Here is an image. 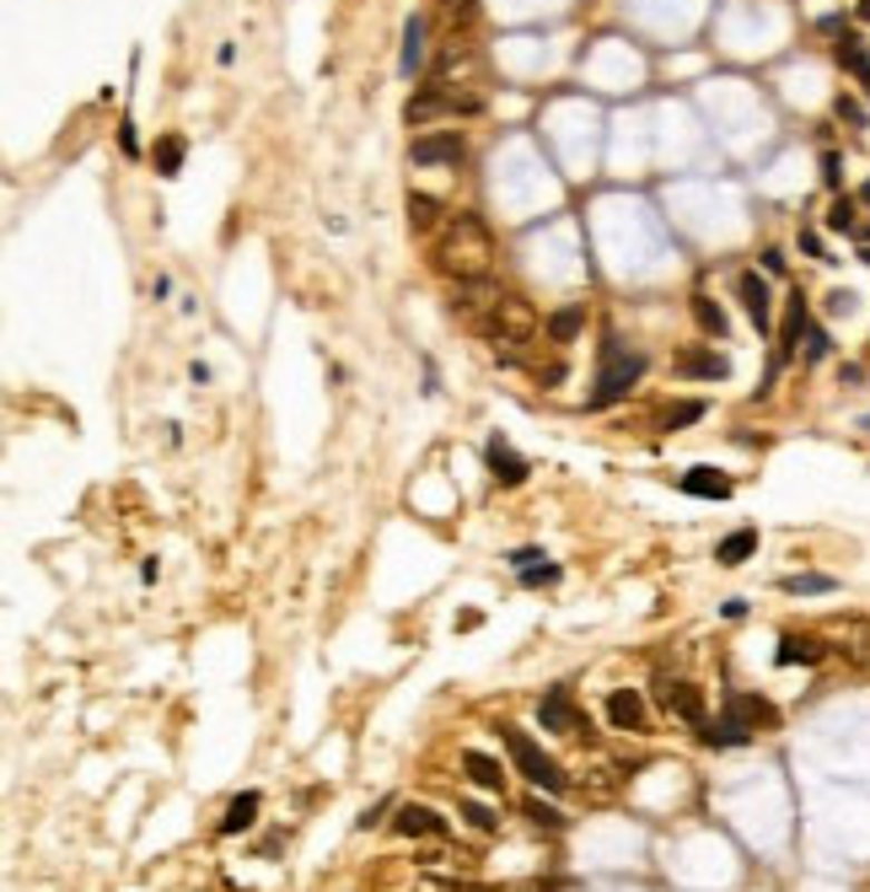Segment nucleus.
<instances>
[{"label": "nucleus", "instance_id": "423d86ee", "mask_svg": "<svg viewBox=\"0 0 870 892\" xmlns=\"http://www.w3.org/2000/svg\"><path fill=\"white\" fill-rule=\"evenodd\" d=\"M500 737H506L510 758H516V770L527 774V780H532V785H538V791H554V796H559V791H565V770H559V764H554V758H548V753H542L538 742H532V737H521V732H516V726H500Z\"/></svg>", "mask_w": 870, "mask_h": 892}, {"label": "nucleus", "instance_id": "f704fd0d", "mask_svg": "<svg viewBox=\"0 0 870 892\" xmlns=\"http://www.w3.org/2000/svg\"><path fill=\"white\" fill-rule=\"evenodd\" d=\"M462 817H468L473 829H495V812H489V806H479V801H462Z\"/></svg>", "mask_w": 870, "mask_h": 892}, {"label": "nucleus", "instance_id": "f3484780", "mask_svg": "<svg viewBox=\"0 0 870 892\" xmlns=\"http://www.w3.org/2000/svg\"><path fill=\"white\" fill-rule=\"evenodd\" d=\"M538 721H542V732H554V737H570V732H580V715H575V705L565 699V688L542 694Z\"/></svg>", "mask_w": 870, "mask_h": 892}, {"label": "nucleus", "instance_id": "a211bd4d", "mask_svg": "<svg viewBox=\"0 0 870 892\" xmlns=\"http://www.w3.org/2000/svg\"><path fill=\"white\" fill-rule=\"evenodd\" d=\"M424 32H430L424 17H409V22H403V60H398V76H403V81H414L424 70Z\"/></svg>", "mask_w": 870, "mask_h": 892}, {"label": "nucleus", "instance_id": "f257e3e1", "mask_svg": "<svg viewBox=\"0 0 870 892\" xmlns=\"http://www.w3.org/2000/svg\"><path fill=\"white\" fill-rule=\"evenodd\" d=\"M430 269L451 285L495 275V232L479 216H451L430 243Z\"/></svg>", "mask_w": 870, "mask_h": 892}, {"label": "nucleus", "instance_id": "72a5a7b5", "mask_svg": "<svg viewBox=\"0 0 870 892\" xmlns=\"http://www.w3.org/2000/svg\"><path fill=\"white\" fill-rule=\"evenodd\" d=\"M828 226L854 237V205H849V199H833V210H828Z\"/></svg>", "mask_w": 870, "mask_h": 892}, {"label": "nucleus", "instance_id": "e433bc0d", "mask_svg": "<svg viewBox=\"0 0 870 892\" xmlns=\"http://www.w3.org/2000/svg\"><path fill=\"white\" fill-rule=\"evenodd\" d=\"M119 146H124V156H140V135H135L129 119H124V129H119Z\"/></svg>", "mask_w": 870, "mask_h": 892}, {"label": "nucleus", "instance_id": "49530a36", "mask_svg": "<svg viewBox=\"0 0 870 892\" xmlns=\"http://www.w3.org/2000/svg\"><path fill=\"white\" fill-rule=\"evenodd\" d=\"M860 243H870V232H860Z\"/></svg>", "mask_w": 870, "mask_h": 892}, {"label": "nucleus", "instance_id": "a18cd8bd", "mask_svg": "<svg viewBox=\"0 0 870 892\" xmlns=\"http://www.w3.org/2000/svg\"><path fill=\"white\" fill-rule=\"evenodd\" d=\"M860 17H866V22H870V0H860Z\"/></svg>", "mask_w": 870, "mask_h": 892}, {"label": "nucleus", "instance_id": "cd10ccee", "mask_svg": "<svg viewBox=\"0 0 870 892\" xmlns=\"http://www.w3.org/2000/svg\"><path fill=\"white\" fill-rule=\"evenodd\" d=\"M580 329H586V307H559L554 317H548V334L559 339V344H570Z\"/></svg>", "mask_w": 870, "mask_h": 892}, {"label": "nucleus", "instance_id": "393cba45", "mask_svg": "<svg viewBox=\"0 0 870 892\" xmlns=\"http://www.w3.org/2000/svg\"><path fill=\"white\" fill-rule=\"evenodd\" d=\"M774 661H780V667H817V661H822V646H817V640H801V635H784Z\"/></svg>", "mask_w": 870, "mask_h": 892}, {"label": "nucleus", "instance_id": "a878e982", "mask_svg": "<svg viewBox=\"0 0 870 892\" xmlns=\"http://www.w3.org/2000/svg\"><path fill=\"white\" fill-rule=\"evenodd\" d=\"M150 156H156V173H162V178H178V173H183V156H188V140H183V135H162Z\"/></svg>", "mask_w": 870, "mask_h": 892}, {"label": "nucleus", "instance_id": "58836bf2", "mask_svg": "<svg viewBox=\"0 0 870 892\" xmlns=\"http://www.w3.org/2000/svg\"><path fill=\"white\" fill-rule=\"evenodd\" d=\"M839 114H843V119H849V124H866V114L854 108V97H839Z\"/></svg>", "mask_w": 870, "mask_h": 892}, {"label": "nucleus", "instance_id": "09e8293b", "mask_svg": "<svg viewBox=\"0 0 870 892\" xmlns=\"http://www.w3.org/2000/svg\"><path fill=\"white\" fill-rule=\"evenodd\" d=\"M866 431H870V414H866Z\"/></svg>", "mask_w": 870, "mask_h": 892}, {"label": "nucleus", "instance_id": "412c9836", "mask_svg": "<svg viewBox=\"0 0 870 892\" xmlns=\"http://www.w3.org/2000/svg\"><path fill=\"white\" fill-rule=\"evenodd\" d=\"M258 806H264V796H258V791H242V796H232L226 817H221V833H226V839L247 833V829H253V817H258Z\"/></svg>", "mask_w": 870, "mask_h": 892}, {"label": "nucleus", "instance_id": "de8ad7c7", "mask_svg": "<svg viewBox=\"0 0 870 892\" xmlns=\"http://www.w3.org/2000/svg\"><path fill=\"white\" fill-rule=\"evenodd\" d=\"M866 264H870V247H866Z\"/></svg>", "mask_w": 870, "mask_h": 892}, {"label": "nucleus", "instance_id": "4c0bfd02", "mask_svg": "<svg viewBox=\"0 0 870 892\" xmlns=\"http://www.w3.org/2000/svg\"><path fill=\"white\" fill-rule=\"evenodd\" d=\"M479 624H483V614H479V608H462V614H457V629H462V635H473Z\"/></svg>", "mask_w": 870, "mask_h": 892}, {"label": "nucleus", "instance_id": "473e14b6", "mask_svg": "<svg viewBox=\"0 0 870 892\" xmlns=\"http://www.w3.org/2000/svg\"><path fill=\"white\" fill-rule=\"evenodd\" d=\"M527 817L542 823V829H565V812H559V806H548L542 796H527Z\"/></svg>", "mask_w": 870, "mask_h": 892}, {"label": "nucleus", "instance_id": "c85d7f7f", "mask_svg": "<svg viewBox=\"0 0 870 892\" xmlns=\"http://www.w3.org/2000/svg\"><path fill=\"white\" fill-rule=\"evenodd\" d=\"M698 420H704V403L698 399H683L677 409H666V414H661V425H666V431H688V425H698Z\"/></svg>", "mask_w": 870, "mask_h": 892}, {"label": "nucleus", "instance_id": "a19ab883", "mask_svg": "<svg viewBox=\"0 0 870 892\" xmlns=\"http://www.w3.org/2000/svg\"><path fill=\"white\" fill-rule=\"evenodd\" d=\"M538 382H542V388H559V382H565V366H548Z\"/></svg>", "mask_w": 870, "mask_h": 892}, {"label": "nucleus", "instance_id": "dca6fc26", "mask_svg": "<svg viewBox=\"0 0 870 892\" xmlns=\"http://www.w3.org/2000/svg\"><path fill=\"white\" fill-rule=\"evenodd\" d=\"M736 291H742V307L752 312L757 334H769V329H774V307H769V285H763V275H757V269L736 275Z\"/></svg>", "mask_w": 870, "mask_h": 892}, {"label": "nucleus", "instance_id": "9d476101", "mask_svg": "<svg viewBox=\"0 0 870 892\" xmlns=\"http://www.w3.org/2000/svg\"><path fill=\"white\" fill-rule=\"evenodd\" d=\"M661 699H666V709H672L677 721H688L693 732H704V726H710L704 694H698L693 683H683V677H661Z\"/></svg>", "mask_w": 870, "mask_h": 892}, {"label": "nucleus", "instance_id": "37998d69", "mask_svg": "<svg viewBox=\"0 0 870 892\" xmlns=\"http://www.w3.org/2000/svg\"><path fill=\"white\" fill-rule=\"evenodd\" d=\"M441 6H451V11H473V0H441Z\"/></svg>", "mask_w": 870, "mask_h": 892}, {"label": "nucleus", "instance_id": "bb28decb", "mask_svg": "<svg viewBox=\"0 0 870 892\" xmlns=\"http://www.w3.org/2000/svg\"><path fill=\"white\" fill-rule=\"evenodd\" d=\"M752 555H757V532H752V527H736L721 549H715V559H721V565H742V559H752Z\"/></svg>", "mask_w": 870, "mask_h": 892}, {"label": "nucleus", "instance_id": "2f4dec72", "mask_svg": "<svg viewBox=\"0 0 870 892\" xmlns=\"http://www.w3.org/2000/svg\"><path fill=\"white\" fill-rule=\"evenodd\" d=\"M839 65H843V70H854V76L870 87V55L854 43V38H843V43H839Z\"/></svg>", "mask_w": 870, "mask_h": 892}, {"label": "nucleus", "instance_id": "c03bdc74", "mask_svg": "<svg viewBox=\"0 0 870 892\" xmlns=\"http://www.w3.org/2000/svg\"><path fill=\"white\" fill-rule=\"evenodd\" d=\"M860 199H866V205H870V178H866V184H860Z\"/></svg>", "mask_w": 870, "mask_h": 892}, {"label": "nucleus", "instance_id": "0eeeda50", "mask_svg": "<svg viewBox=\"0 0 870 892\" xmlns=\"http://www.w3.org/2000/svg\"><path fill=\"white\" fill-rule=\"evenodd\" d=\"M409 161H414V167H462V161H468V140H462L457 129H430V135H414Z\"/></svg>", "mask_w": 870, "mask_h": 892}, {"label": "nucleus", "instance_id": "b1692460", "mask_svg": "<svg viewBox=\"0 0 870 892\" xmlns=\"http://www.w3.org/2000/svg\"><path fill=\"white\" fill-rule=\"evenodd\" d=\"M780 591H790V597H833V591H839V576H822V570H807V576H784Z\"/></svg>", "mask_w": 870, "mask_h": 892}, {"label": "nucleus", "instance_id": "4468645a", "mask_svg": "<svg viewBox=\"0 0 870 892\" xmlns=\"http://www.w3.org/2000/svg\"><path fill=\"white\" fill-rule=\"evenodd\" d=\"M403 210H409V232H414V237H436V232L447 226V205H441L436 194L409 188V205H403Z\"/></svg>", "mask_w": 870, "mask_h": 892}, {"label": "nucleus", "instance_id": "7c9ffc66", "mask_svg": "<svg viewBox=\"0 0 870 892\" xmlns=\"http://www.w3.org/2000/svg\"><path fill=\"white\" fill-rule=\"evenodd\" d=\"M693 317H698V329H704V334H715V339L725 334V312L715 307L710 296H693Z\"/></svg>", "mask_w": 870, "mask_h": 892}, {"label": "nucleus", "instance_id": "ddd939ff", "mask_svg": "<svg viewBox=\"0 0 870 892\" xmlns=\"http://www.w3.org/2000/svg\"><path fill=\"white\" fill-rule=\"evenodd\" d=\"M683 494H693V500H731V494H736V484H731V473L710 468V462H698V468H688V473H683Z\"/></svg>", "mask_w": 870, "mask_h": 892}, {"label": "nucleus", "instance_id": "6ab92c4d", "mask_svg": "<svg viewBox=\"0 0 870 892\" xmlns=\"http://www.w3.org/2000/svg\"><path fill=\"white\" fill-rule=\"evenodd\" d=\"M462 770H468V780L483 785V791H506V770H500V758H489L483 747H468V753H462Z\"/></svg>", "mask_w": 870, "mask_h": 892}, {"label": "nucleus", "instance_id": "39448f33", "mask_svg": "<svg viewBox=\"0 0 870 892\" xmlns=\"http://www.w3.org/2000/svg\"><path fill=\"white\" fill-rule=\"evenodd\" d=\"M483 76H489V65H483L473 49H441V55H436V70H430V87H441V92H462V97H479L483 92Z\"/></svg>", "mask_w": 870, "mask_h": 892}, {"label": "nucleus", "instance_id": "9b49d317", "mask_svg": "<svg viewBox=\"0 0 870 892\" xmlns=\"http://www.w3.org/2000/svg\"><path fill=\"white\" fill-rule=\"evenodd\" d=\"M602 715H607V726H618V732H645V726H651L645 694H634V688H613Z\"/></svg>", "mask_w": 870, "mask_h": 892}, {"label": "nucleus", "instance_id": "aec40b11", "mask_svg": "<svg viewBox=\"0 0 870 892\" xmlns=\"http://www.w3.org/2000/svg\"><path fill=\"white\" fill-rule=\"evenodd\" d=\"M725 715H736V721H747L752 732H757V726H774V721H780V709L769 705L763 694H731V705H725Z\"/></svg>", "mask_w": 870, "mask_h": 892}, {"label": "nucleus", "instance_id": "f03ea898", "mask_svg": "<svg viewBox=\"0 0 870 892\" xmlns=\"http://www.w3.org/2000/svg\"><path fill=\"white\" fill-rule=\"evenodd\" d=\"M645 355L639 350H624L618 339H607L602 344V361H597V388H592V409H613L618 399H629L634 388H639V376H645Z\"/></svg>", "mask_w": 870, "mask_h": 892}, {"label": "nucleus", "instance_id": "6e6552de", "mask_svg": "<svg viewBox=\"0 0 870 892\" xmlns=\"http://www.w3.org/2000/svg\"><path fill=\"white\" fill-rule=\"evenodd\" d=\"M506 302V291H500V280L489 275V280H462V285H451V312L457 317H489V312Z\"/></svg>", "mask_w": 870, "mask_h": 892}, {"label": "nucleus", "instance_id": "20e7f679", "mask_svg": "<svg viewBox=\"0 0 870 892\" xmlns=\"http://www.w3.org/2000/svg\"><path fill=\"white\" fill-rule=\"evenodd\" d=\"M473 119V114H483V102L479 97H462V92H441V87H430L424 81L420 92H414V102L403 108V124L409 129H424V124H436V119Z\"/></svg>", "mask_w": 870, "mask_h": 892}, {"label": "nucleus", "instance_id": "7ed1b4c3", "mask_svg": "<svg viewBox=\"0 0 870 892\" xmlns=\"http://www.w3.org/2000/svg\"><path fill=\"white\" fill-rule=\"evenodd\" d=\"M483 334H489L495 350H516V344H527V339L538 334V307H532L527 296L506 291V302L483 317Z\"/></svg>", "mask_w": 870, "mask_h": 892}, {"label": "nucleus", "instance_id": "ea45409f", "mask_svg": "<svg viewBox=\"0 0 870 892\" xmlns=\"http://www.w3.org/2000/svg\"><path fill=\"white\" fill-rule=\"evenodd\" d=\"M801 247H807L811 258H822V237H817V232H801Z\"/></svg>", "mask_w": 870, "mask_h": 892}, {"label": "nucleus", "instance_id": "4be33fe9", "mask_svg": "<svg viewBox=\"0 0 870 892\" xmlns=\"http://www.w3.org/2000/svg\"><path fill=\"white\" fill-rule=\"evenodd\" d=\"M698 737L725 753V747H747V742H752V726H747V721H736V715H721V721H710V726H704Z\"/></svg>", "mask_w": 870, "mask_h": 892}, {"label": "nucleus", "instance_id": "c756f323", "mask_svg": "<svg viewBox=\"0 0 870 892\" xmlns=\"http://www.w3.org/2000/svg\"><path fill=\"white\" fill-rule=\"evenodd\" d=\"M559 576H565V570H559L554 559H532V565H521V586H527V591H538V586H554Z\"/></svg>", "mask_w": 870, "mask_h": 892}, {"label": "nucleus", "instance_id": "f8f14e48", "mask_svg": "<svg viewBox=\"0 0 870 892\" xmlns=\"http://www.w3.org/2000/svg\"><path fill=\"white\" fill-rule=\"evenodd\" d=\"M392 833H398V839H441V833H447V817H441L436 806H420V801H409V806H398V817H392Z\"/></svg>", "mask_w": 870, "mask_h": 892}, {"label": "nucleus", "instance_id": "5701e85b", "mask_svg": "<svg viewBox=\"0 0 870 892\" xmlns=\"http://www.w3.org/2000/svg\"><path fill=\"white\" fill-rule=\"evenodd\" d=\"M683 376H698V382H725L731 376V361L725 355H715V350H693V355H683Z\"/></svg>", "mask_w": 870, "mask_h": 892}, {"label": "nucleus", "instance_id": "2eb2a0df", "mask_svg": "<svg viewBox=\"0 0 870 892\" xmlns=\"http://www.w3.org/2000/svg\"><path fill=\"white\" fill-rule=\"evenodd\" d=\"M483 462H489V473H495L500 484H527V473H532L527 462L510 452L506 435H489V441H483Z\"/></svg>", "mask_w": 870, "mask_h": 892}, {"label": "nucleus", "instance_id": "79ce46f5", "mask_svg": "<svg viewBox=\"0 0 870 892\" xmlns=\"http://www.w3.org/2000/svg\"><path fill=\"white\" fill-rule=\"evenodd\" d=\"M441 882V892H483V888H468V882H451V876H436Z\"/></svg>", "mask_w": 870, "mask_h": 892}, {"label": "nucleus", "instance_id": "c9c22d12", "mask_svg": "<svg viewBox=\"0 0 870 892\" xmlns=\"http://www.w3.org/2000/svg\"><path fill=\"white\" fill-rule=\"evenodd\" d=\"M822 355H828V334L811 323V329H807V361H822Z\"/></svg>", "mask_w": 870, "mask_h": 892}, {"label": "nucleus", "instance_id": "1a4fd4ad", "mask_svg": "<svg viewBox=\"0 0 870 892\" xmlns=\"http://www.w3.org/2000/svg\"><path fill=\"white\" fill-rule=\"evenodd\" d=\"M807 329H811L807 296H801V291H795V296H790V302H784V334H780V355H774V361H769V376H763V388H769V382H774V376H780V366H784V361H790V355H795V344H807Z\"/></svg>", "mask_w": 870, "mask_h": 892}]
</instances>
